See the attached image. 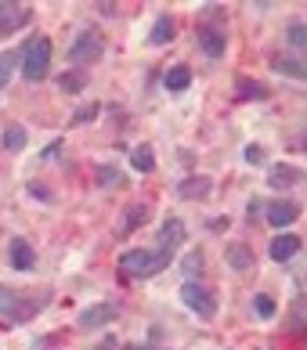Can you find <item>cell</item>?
I'll return each mask as SVG.
<instances>
[{
    "instance_id": "obj_15",
    "label": "cell",
    "mask_w": 307,
    "mask_h": 350,
    "mask_svg": "<svg viewBox=\"0 0 307 350\" xmlns=\"http://www.w3.org/2000/svg\"><path fill=\"white\" fill-rule=\"evenodd\" d=\"M286 47L297 51V58H307V22H289L286 25Z\"/></svg>"
},
{
    "instance_id": "obj_8",
    "label": "cell",
    "mask_w": 307,
    "mask_h": 350,
    "mask_svg": "<svg viewBox=\"0 0 307 350\" xmlns=\"http://www.w3.org/2000/svg\"><path fill=\"white\" fill-rule=\"evenodd\" d=\"M297 217H300V206L293 199H278V202L267 206V224L271 228H289Z\"/></svg>"
},
{
    "instance_id": "obj_9",
    "label": "cell",
    "mask_w": 307,
    "mask_h": 350,
    "mask_svg": "<svg viewBox=\"0 0 307 350\" xmlns=\"http://www.w3.org/2000/svg\"><path fill=\"white\" fill-rule=\"evenodd\" d=\"M271 69L293 76V80H307V58H297V55H282V51H275V55H271Z\"/></svg>"
},
{
    "instance_id": "obj_22",
    "label": "cell",
    "mask_w": 307,
    "mask_h": 350,
    "mask_svg": "<svg viewBox=\"0 0 307 350\" xmlns=\"http://www.w3.org/2000/svg\"><path fill=\"white\" fill-rule=\"evenodd\" d=\"M206 191H210L206 177H188V185H181V196H188V199H202Z\"/></svg>"
},
{
    "instance_id": "obj_21",
    "label": "cell",
    "mask_w": 307,
    "mask_h": 350,
    "mask_svg": "<svg viewBox=\"0 0 307 350\" xmlns=\"http://www.w3.org/2000/svg\"><path fill=\"white\" fill-rule=\"evenodd\" d=\"M131 166H134V170H142V174L156 170V155H152V148H148V145H137V148L131 152Z\"/></svg>"
},
{
    "instance_id": "obj_4",
    "label": "cell",
    "mask_w": 307,
    "mask_h": 350,
    "mask_svg": "<svg viewBox=\"0 0 307 350\" xmlns=\"http://www.w3.org/2000/svg\"><path fill=\"white\" fill-rule=\"evenodd\" d=\"M181 300H185L188 310H196L199 318H213V314H217L213 293L206 289V285H199V282H185V285H181Z\"/></svg>"
},
{
    "instance_id": "obj_34",
    "label": "cell",
    "mask_w": 307,
    "mask_h": 350,
    "mask_svg": "<svg viewBox=\"0 0 307 350\" xmlns=\"http://www.w3.org/2000/svg\"><path fill=\"white\" fill-rule=\"evenodd\" d=\"M300 148H304V152H307V134H304V137H300Z\"/></svg>"
},
{
    "instance_id": "obj_14",
    "label": "cell",
    "mask_w": 307,
    "mask_h": 350,
    "mask_svg": "<svg viewBox=\"0 0 307 350\" xmlns=\"http://www.w3.org/2000/svg\"><path fill=\"white\" fill-rule=\"evenodd\" d=\"M199 47L206 51L210 58H221L224 55V33L217 29V25H202L199 29Z\"/></svg>"
},
{
    "instance_id": "obj_11",
    "label": "cell",
    "mask_w": 307,
    "mask_h": 350,
    "mask_svg": "<svg viewBox=\"0 0 307 350\" xmlns=\"http://www.w3.org/2000/svg\"><path fill=\"white\" fill-rule=\"evenodd\" d=\"M297 253H300V235L286 231V235L271 239V260H275V264H286V260H293Z\"/></svg>"
},
{
    "instance_id": "obj_32",
    "label": "cell",
    "mask_w": 307,
    "mask_h": 350,
    "mask_svg": "<svg viewBox=\"0 0 307 350\" xmlns=\"http://www.w3.org/2000/svg\"><path fill=\"white\" fill-rule=\"evenodd\" d=\"M58 148H62V141H55V145H47V148H44V159H55Z\"/></svg>"
},
{
    "instance_id": "obj_18",
    "label": "cell",
    "mask_w": 307,
    "mask_h": 350,
    "mask_svg": "<svg viewBox=\"0 0 307 350\" xmlns=\"http://www.w3.org/2000/svg\"><path fill=\"white\" fill-rule=\"evenodd\" d=\"M188 83H191V69L188 66H174V69H166V76H163L166 90H188Z\"/></svg>"
},
{
    "instance_id": "obj_3",
    "label": "cell",
    "mask_w": 307,
    "mask_h": 350,
    "mask_svg": "<svg viewBox=\"0 0 307 350\" xmlns=\"http://www.w3.org/2000/svg\"><path fill=\"white\" fill-rule=\"evenodd\" d=\"M101 55H105V40H101V33H98V29H83V33L72 40V47H69V62H72L76 69L94 66Z\"/></svg>"
},
{
    "instance_id": "obj_10",
    "label": "cell",
    "mask_w": 307,
    "mask_h": 350,
    "mask_svg": "<svg viewBox=\"0 0 307 350\" xmlns=\"http://www.w3.org/2000/svg\"><path fill=\"white\" fill-rule=\"evenodd\" d=\"M181 242H185V220H181V217H170V220L159 228V250H163V253H174Z\"/></svg>"
},
{
    "instance_id": "obj_24",
    "label": "cell",
    "mask_w": 307,
    "mask_h": 350,
    "mask_svg": "<svg viewBox=\"0 0 307 350\" xmlns=\"http://www.w3.org/2000/svg\"><path fill=\"white\" fill-rule=\"evenodd\" d=\"M98 185L101 188H116V185H123V174L116 170V166H98Z\"/></svg>"
},
{
    "instance_id": "obj_13",
    "label": "cell",
    "mask_w": 307,
    "mask_h": 350,
    "mask_svg": "<svg viewBox=\"0 0 307 350\" xmlns=\"http://www.w3.org/2000/svg\"><path fill=\"white\" fill-rule=\"evenodd\" d=\"M11 267H15V271H33L36 267V253H33V245L25 239L11 242Z\"/></svg>"
},
{
    "instance_id": "obj_7",
    "label": "cell",
    "mask_w": 307,
    "mask_h": 350,
    "mask_svg": "<svg viewBox=\"0 0 307 350\" xmlns=\"http://www.w3.org/2000/svg\"><path fill=\"white\" fill-rule=\"evenodd\" d=\"M120 314L116 304H94V307H83L80 310V329H101V325H112Z\"/></svg>"
},
{
    "instance_id": "obj_1",
    "label": "cell",
    "mask_w": 307,
    "mask_h": 350,
    "mask_svg": "<svg viewBox=\"0 0 307 350\" xmlns=\"http://www.w3.org/2000/svg\"><path fill=\"white\" fill-rule=\"evenodd\" d=\"M170 256L174 253H163V250H156V253H148V250H126L120 256V271H123L126 278H152V275H159L163 267H170Z\"/></svg>"
},
{
    "instance_id": "obj_33",
    "label": "cell",
    "mask_w": 307,
    "mask_h": 350,
    "mask_svg": "<svg viewBox=\"0 0 307 350\" xmlns=\"http://www.w3.org/2000/svg\"><path fill=\"white\" fill-rule=\"evenodd\" d=\"M264 210V199H250V217H257Z\"/></svg>"
},
{
    "instance_id": "obj_20",
    "label": "cell",
    "mask_w": 307,
    "mask_h": 350,
    "mask_svg": "<svg viewBox=\"0 0 307 350\" xmlns=\"http://www.w3.org/2000/svg\"><path fill=\"white\" fill-rule=\"evenodd\" d=\"M148 220V206L145 202H137V206H131L126 210V217H123V235H131V231H137Z\"/></svg>"
},
{
    "instance_id": "obj_31",
    "label": "cell",
    "mask_w": 307,
    "mask_h": 350,
    "mask_svg": "<svg viewBox=\"0 0 307 350\" xmlns=\"http://www.w3.org/2000/svg\"><path fill=\"white\" fill-rule=\"evenodd\" d=\"M242 155H246V163H253V166L267 159V152H264L261 145H246V152H242Z\"/></svg>"
},
{
    "instance_id": "obj_23",
    "label": "cell",
    "mask_w": 307,
    "mask_h": 350,
    "mask_svg": "<svg viewBox=\"0 0 307 350\" xmlns=\"http://www.w3.org/2000/svg\"><path fill=\"white\" fill-rule=\"evenodd\" d=\"M4 148L8 152H22L25 148V126H8L4 131Z\"/></svg>"
},
{
    "instance_id": "obj_16",
    "label": "cell",
    "mask_w": 307,
    "mask_h": 350,
    "mask_svg": "<svg viewBox=\"0 0 307 350\" xmlns=\"http://www.w3.org/2000/svg\"><path fill=\"white\" fill-rule=\"evenodd\" d=\"M235 90H239V98H246V101H264L267 98V87L261 80H250V76H239Z\"/></svg>"
},
{
    "instance_id": "obj_26",
    "label": "cell",
    "mask_w": 307,
    "mask_h": 350,
    "mask_svg": "<svg viewBox=\"0 0 307 350\" xmlns=\"http://www.w3.org/2000/svg\"><path fill=\"white\" fill-rule=\"evenodd\" d=\"M293 329H297V332H307V300H297V304H293Z\"/></svg>"
},
{
    "instance_id": "obj_29",
    "label": "cell",
    "mask_w": 307,
    "mask_h": 350,
    "mask_svg": "<svg viewBox=\"0 0 307 350\" xmlns=\"http://www.w3.org/2000/svg\"><path fill=\"white\" fill-rule=\"evenodd\" d=\"M185 271H188V275H202V253L199 250L185 256Z\"/></svg>"
},
{
    "instance_id": "obj_17",
    "label": "cell",
    "mask_w": 307,
    "mask_h": 350,
    "mask_svg": "<svg viewBox=\"0 0 307 350\" xmlns=\"http://www.w3.org/2000/svg\"><path fill=\"white\" fill-rule=\"evenodd\" d=\"M148 40L156 44V47L170 44V40H174V18H170V15H159L156 25H152V33H148Z\"/></svg>"
},
{
    "instance_id": "obj_2",
    "label": "cell",
    "mask_w": 307,
    "mask_h": 350,
    "mask_svg": "<svg viewBox=\"0 0 307 350\" xmlns=\"http://www.w3.org/2000/svg\"><path fill=\"white\" fill-rule=\"evenodd\" d=\"M22 76L25 80H44V76L51 72V40L47 36H33L29 44L22 47Z\"/></svg>"
},
{
    "instance_id": "obj_25",
    "label": "cell",
    "mask_w": 307,
    "mask_h": 350,
    "mask_svg": "<svg viewBox=\"0 0 307 350\" xmlns=\"http://www.w3.org/2000/svg\"><path fill=\"white\" fill-rule=\"evenodd\" d=\"M83 83H87L83 72H62L58 76V87L62 90H72V94H76V90H83Z\"/></svg>"
},
{
    "instance_id": "obj_28",
    "label": "cell",
    "mask_w": 307,
    "mask_h": 350,
    "mask_svg": "<svg viewBox=\"0 0 307 350\" xmlns=\"http://www.w3.org/2000/svg\"><path fill=\"white\" fill-rule=\"evenodd\" d=\"M11 69H15V55H0V90L8 87V80H11Z\"/></svg>"
},
{
    "instance_id": "obj_6",
    "label": "cell",
    "mask_w": 307,
    "mask_h": 350,
    "mask_svg": "<svg viewBox=\"0 0 307 350\" xmlns=\"http://www.w3.org/2000/svg\"><path fill=\"white\" fill-rule=\"evenodd\" d=\"M25 22H29V8L25 4H18V0H4V4H0V36L22 29Z\"/></svg>"
},
{
    "instance_id": "obj_19",
    "label": "cell",
    "mask_w": 307,
    "mask_h": 350,
    "mask_svg": "<svg viewBox=\"0 0 307 350\" xmlns=\"http://www.w3.org/2000/svg\"><path fill=\"white\" fill-rule=\"evenodd\" d=\"M228 267L250 271V267H257V260H253V253L246 250V245H228Z\"/></svg>"
},
{
    "instance_id": "obj_27",
    "label": "cell",
    "mask_w": 307,
    "mask_h": 350,
    "mask_svg": "<svg viewBox=\"0 0 307 350\" xmlns=\"http://www.w3.org/2000/svg\"><path fill=\"white\" fill-rule=\"evenodd\" d=\"M253 307H257V314H261V318H275V300H271V296L257 293V300H253Z\"/></svg>"
},
{
    "instance_id": "obj_12",
    "label": "cell",
    "mask_w": 307,
    "mask_h": 350,
    "mask_svg": "<svg viewBox=\"0 0 307 350\" xmlns=\"http://www.w3.org/2000/svg\"><path fill=\"white\" fill-rule=\"evenodd\" d=\"M300 177H304V174L297 170V166H289V163H275L271 170H267V185H271V188H293Z\"/></svg>"
},
{
    "instance_id": "obj_5",
    "label": "cell",
    "mask_w": 307,
    "mask_h": 350,
    "mask_svg": "<svg viewBox=\"0 0 307 350\" xmlns=\"http://www.w3.org/2000/svg\"><path fill=\"white\" fill-rule=\"evenodd\" d=\"M36 304H29L25 296H18L15 289H8V285H0V314L11 318V321H25V318H33L36 314Z\"/></svg>"
},
{
    "instance_id": "obj_30",
    "label": "cell",
    "mask_w": 307,
    "mask_h": 350,
    "mask_svg": "<svg viewBox=\"0 0 307 350\" xmlns=\"http://www.w3.org/2000/svg\"><path fill=\"white\" fill-rule=\"evenodd\" d=\"M94 116H98V105H87V109H80V112L72 116V126H83V123H91Z\"/></svg>"
}]
</instances>
